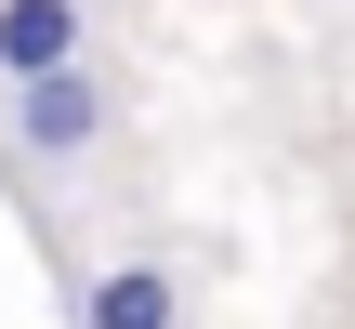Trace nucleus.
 <instances>
[{
    "instance_id": "nucleus-1",
    "label": "nucleus",
    "mask_w": 355,
    "mask_h": 329,
    "mask_svg": "<svg viewBox=\"0 0 355 329\" xmlns=\"http://www.w3.org/2000/svg\"><path fill=\"white\" fill-rule=\"evenodd\" d=\"M105 119H119V92L92 79V53H79V66H40V79H0V132H13L40 171H79V158L105 145Z\"/></svg>"
},
{
    "instance_id": "nucleus-2",
    "label": "nucleus",
    "mask_w": 355,
    "mask_h": 329,
    "mask_svg": "<svg viewBox=\"0 0 355 329\" xmlns=\"http://www.w3.org/2000/svg\"><path fill=\"white\" fill-rule=\"evenodd\" d=\"M79 53H92V13H79V0H0V79L79 66Z\"/></svg>"
},
{
    "instance_id": "nucleus-3",
    "label": "nucleus",
    "mask_w": 355,
    "mask_h": 329,
    "mask_svg": "<svg viewBox=\"0 0 355 329\" xmlns=\"http://www.w3.org/2000/svg\"><path fill=\"white\" fill-rule=\"evenodd\" d=\"M79 329H184V290H171V264H105V277L79 290Z\"/></svg>"
}]
</instances>
